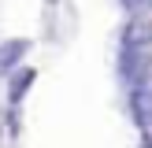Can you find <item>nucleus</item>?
Wrapping results in <instances>:
<instances>
[{
	"label": "nucleus",
	"instance_id": "nucleus-1",
	"mask_svg": "<svg viewBox=\"0 0 152 148\" xmlns=\"http://www.w3.org/2000/svg\"><path fill=\"white\" fill-rule=\"evenodd\" d=\"M148 67H152V48H126V52H119V74L130 85H137V81L148 78L152 74Z\"/></svg>",
	"mask_w": 152,
	"mask_h": 148
},
{
	"label": "nucleus",
	"instance_id": "nucleus-2",
	"mask_svg": "<svg viewBox=\"0 0 152 148\" xmlns=\"http://www.w3.org/2000/svg\"><path fill=\"white\" fill-rule=\"evenodd\" d=\"M123 52L126 48H152V19L148 15H130V22L123 26Z\"/></svg>",
	"mask_w": 152,
	"mask_h": 148
},
{
	"label": "nucleus",
	"instance_id": "nucleus-3",
	"mask_svg": "<svg viewBox=\"0 0 152 148\" xmlns=\"http://www.w3.org/2000/svg\"><path fill=\"white\" fill-rule=\"evenodd\" d=\"M130 104H134V115H137L141 126H152V74L145 81H137L130 93Z\"/></svg>",
	"mask_w": 152,
	"mask_h": 148
},
{
	"label": "nucleus",
	"instance_id": "nucleus-4",
	"mask_svg": "<svg viewBox=\"0 0 152 148\" xmlns=\"http://www.w3.org/2000/svg\"><path fill=\"white\" fill-rule=\"evenodd\" d=\"M34 78H37L34 67H22V70L11 78V85H7V100H11V107H19V104H22V96H26V89L34 85Z\"/></svg>",
	"mask_w": 152,
	"mask_h": 148
},
{
	"label": "nucleus",
	"instance_id": "nucleus-5",
	"mask_svg": "<svg viewBox=\"0 0 152 148\" xmlns=\"http://www.w3.org/2000/svg\"><path fill=\"white\" fill-rule=\"evenodd\" d=\"M26 48H30V41H26V37L4 41V44H0V70H11V67L19 63L22 56H26Z\"/></svg>",
	"mask_w": 152,
	"mask_h": 148
},
{
	"label": "nucleus",
	"instance_id": "nucleus-6",
	"mask_svg": "<svg viewBox=\"0 0 152 148\" xmlns=\"http://www.w3.org/2000/svg\"><path fill=\"white\" fill-rule=\"evenodd\" d=\"M123 7H130L134 15H145V11H152V0H123Z\"/></svg>",
	"mask_w": 152,
	"mask_h": 148
},
{
	"label": "nucleus",
	"instance_id": "nucleus-7",
	"mask_svg": "<svg viewBox=\"0 0 152 148\" xmlns=\"http://www.w3.org/2000/svg\"><path fill=\"white\" fill-rule=\"evenodd\" d=\"M141 148H152V130L145 133V144H141Z\"/></svg>",
	"mask_w": 152,
	"mask_h": 148
},
{
	"label": "nucleus",
	"instance_id": "nucleus-8",
	"mask_svg": "<svg viewBox=\"0 0 152 148\" xmlns=\"http://www.w3.org/2000/svg\"><path fill=\"white\" fill-rule=\"evenodd\" d=\"M45 4H56V0H45Z\"/></svg>",
	"mask_w": 152,
	"mask_h": 148
}]
</instances>
